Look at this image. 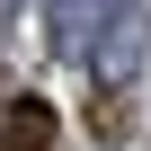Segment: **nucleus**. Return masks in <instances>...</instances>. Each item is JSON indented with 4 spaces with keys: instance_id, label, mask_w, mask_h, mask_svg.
<instances>
[{
    "instance_id": "obj_1",
    "label": "nucleus",
    "mask_w": 151,
    "mask_h": 151,
    "mask_svg": "<svg viewBox=\"0 0 151 151\" xmlns=\"http://www.w3.org/2000/svg\"><path fill=\"white\" fill-rule=\"evenodd\" d=\"M142 36H151V0H116V36L89 45V71H98V89H116L124 71L142 62Z\"/></svg>"
},
{
    "instance_id": "obj_2",
    "label": "nucleus",
    "mask_w": 151,
    "mask_h": 151,
    "mask_svg": "<svg viewBox=\"0 0 151 151\" xmlns=\"http://www.w3.org/2000/svg\"><path fill=\"white\" fill-rule=\"evenodd\" d=\"M107 9H116V0H45V27H53L62 53H89L107 36Z\"/></svg>"
},
{
    "instance_id": "obj_3",
    "label": "nucleus",
    "mask_w": 151,
    "mask_h": 151,
    "mask_svg": "<svg viewBox=\"0 0 151 151\" xmlns=\"http://www.w3.org/2000/svg\"><path fill=\"white\" fill-rule=\"evenodd\" d=\"M0 151H53V107L45 98H9L0 107Z\"/></svg>"
},
{
    "instance_id": "obj_4",
    "label": "nucleus",
    "mask_w": 151,
    "mask_h": 151,
    "mask_svg": "<svg viewBox=\"0 0 151 151\" xmlns=\"http://www.w3.org/2000/svg\"><path fill=\"white\" fill-rule=\"evenodd\" d=\"M89 133H98V142H124V133H133V107H124L116 89H98V98H89Z\"/></svg>"
},
{
    "instance_id": "obj_5",
    "label": "nucleus",
    "mask_w": 151,
    "mask_h": 151,
    "mask_svg": "<svg viewBox=\"0 0 151 151\" xmlns=\"http://www.w3.org/2000/svg\"><path fill=\"white\" fill-rule=\"evenodd\" d=\"M9 9H18V0H0V27H9Z\"/></svg>"
}]
</instances>
